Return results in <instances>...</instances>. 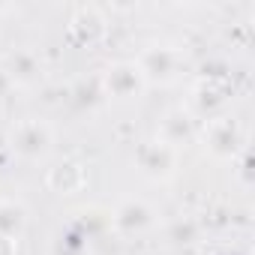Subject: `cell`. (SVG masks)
Returning a JSON list of instances; mask_svg holds the SVG:
<instances>
[{
    "instance_id": "cell-1",
    "label": "cell",
    "mask_w": 255,
    "mask_h": 255,
    "mask_svg": "<svg viewBox=\"0 0 255 255\" xmlns=\"http://www.w3.org/2000/svg\"><path fill=\"white\" fill-rule=\"evenodd\" d=\"M48 144H51V135H48V129L42 123H24L15 132V150L21 156H27V159L42 156L48 150Z\"/></svg>"
},
{
    "instance_id": "cell-2",
    "label": "cell",
    "mask_w": 255,
    "mask_h": 255,
    "mask_svg": "<svg viewBox=\"0 0 255 255\" xmlns=\"http://www.w3.org/2000/svg\"><path fill=\"white\" fill-rule=\"evenodd\" d=\"M141 165H144V171L153 174V177L171 174V168H174V147H171L168 141H159V144L147 147L144 156H141Z\"/></svg>"
},
{
    "instance_id": "cell-3",
    "label": "cell",
    "mask_w": 255,
    "mask_h": 255,
    "mask_svg": "<svg viewBox=\"0 0 255 255\" xmlns=\"http://www.w3.org/2000/svg\"><path fill=\"white\" fill-rule=\"evenodd\" d=\"M138 84H141V72L135 66H114L111 75H108V87L117 93V96H132L138 93Z\"/></svg>"
},
{
    "instance_id": "cell-4",
    "label": "cell",
    "mask_w": 255,
    "mask_h": 255,
    "mask_svg": "<svg viewBox=\"0 0 255 255\" xmlns=\"http://www.w3.org/2000/svg\"><path fill=\"white\" fill-rule=\"evenodd\" d=\"M147 216H150V213H147L141 204H126V207L117 213V222H120V225H135V228H141V225L147 222Z\"/></svg>"
}]
</instances>
